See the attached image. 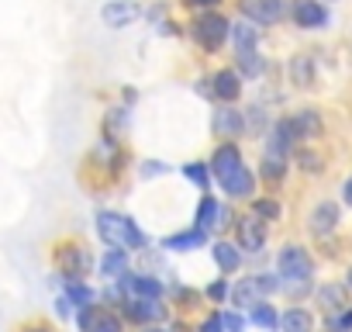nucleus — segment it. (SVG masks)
Returning <instances> with one entry per match:
<instances>
[{
	"label": "nucleus",
	"mask_w": 352,
	"mask_h": 332,
	"mask_svg": "<svg viewBox=\"0 0 352 332\" xmlns=\"http://www.w3.org/2000/svg\"><path fill=\"white\" fill-rule=\"evenodd\" d=\"M208 166H211V177L218 180V187L232 201H249L256 194V177H252V170L245 166V159H242V152H239L235 142H221L214 149V156H211Z\"/></svg>",
	"instance_id": "obj_1"
},
{
	"label": "nucleus",
	"mask_w": 352,
	"mask_h": 332,
	"mask_svg": "<svg viewBox=\"0 0 352 332\" xmlns=\"http://www.w3.org/2000/svg\"><path fill=\"white\" fill-rule=\"evenodd\" d=\"M97 236L107 242V249H145L148 246L138 222L128 218V215H118V211H100L97 215Z\"/></svg>",
	"instance_id": "obj_2"
},
{
	"label": "nucleus",
	"mask_w": 352,
	"mask_h": 332,
	"mask_svg": "<svg viewBox=\"0 0 352 332\" xmlns=\"http://www.w3.org/2000/svg\"><path fill=\"white\" fill-rule=\"evenodd\" d=\"M228 35H232V21H228L225 14H218V11H204V14H197L194 25H190V39H194L204 52H218V49L228 42Z\"/></svg>",
	"instance_id": "obj_3"
},
{
	"label": "nucleus",
	"mask_w": 352,
	"mask_h": 332,
	"mask_svg": "<svg viewBox=\"0 0 352 332\" xmlns=\"http://www.w3.org/2000/svg\"><path fill=\"white\" fill-rule=\"evenodd\" d=\"M52 263H56V270L66 277V280H83L87 273H90V267H94V256H90V249H87V242H59L56 246V253H52Z\"/></svg>",
	"instance_id": "obj_4"
},
{
	"label": "nucleus",
	"mask_w": 352,
	"mask_h": 332,
	"mask_svg": "<svg viewBox=\"0 0 352 332\" xmlns=\"http://www.w3.org/2000/svg\"><path fill=\"white\" fill-rule=\"evenodd\" d=\"M276 273H280L283 284H290V280H311L314 260H311V253H307L304 246L290 242V246H283V249L276 253Z\"/></svg>",
	"instance_id": "obj_5"
},
{
	"label": "nucleus",
	"mask_w": 352,
	"mask_h": 332,
	"mask_svg": "<svg viewBox=\"0 0 352 332\" xmlns=\"http://www.w3.org/2000/svg\"><path fill=\"white\" fill-rule=\"evenodd\" d=\"M114 291L121 298H145V301H162V294H166L162 280H155L152 273H131V270L114 280Z\"/></svg>",
	"instance_id": "obj_6"
},
{
	"label": "nucleus",
	"mask_w": 352,
	"mask_h": 332,
	"mask_svg": "<svg viewBox=\"0 0 352 332\" xmlns=\"http://www.w3.org/2000/svg\"><path fill=\"white\" fill-rule=\"evenodd\" d=\"M80 332H121V311H111L107 304H87L76 311Z\"/></svg>",
	"instance_id": "obj_7"
},
{
	"label": "nucleus",
	"mask_w": 352,
	"mask_h": 332,
	"mask_svg": "<svg viewBox=\"0 0 352 332\" xmlns=\"http://www.w3.org/2000/svg\"><path fill=\"white\" fill-rule=\"evenodd\" d=\"M118 308H121V318H128L135 325H152L169 315V308L162 301H145V298H121Z\"/></svg>",
	"instance_id": "obj_8"
},
{
	"label": "nucleus",
	"mask_w": 352,
	"mask_h": 332,
	"mask_svg": "<svg viewBox=\"0 0 352 332\" xmlns=\"http://www.w3.org/2000/svg\"><path fill=\"white\" fill-rule=\"evenodd\" d=\"M239 8L252 25H276L287 18V0H239Z\"/></svg>",
	"instance_id": "obj_9"
},
{
	"label": "nucleus",
	"mask_w": 352,
	"mask_h": 332,
	"mask_svg": "<svg viewBox=\"0 0 352 332\" xmlns=\"http://www.w3.org/2000/svg\"><path fill=\"white\" fill-rule=\"evenodd\" d=\"M228 222H232V208H228V205H221L214 194H204V198H201V205H197L194 225H197V229H204V232H211V229H225Z\"/></svg>",
	"instance_id": "obj_10"
},
{
	"label": "nucleus",
	"mask_w": 352,
	"mask_h": 332,
	"mask_svg": "<svg viewBox=\"0 0 352 332\" xmlns=\"http://www.w3.org/2000/svg\"><path fill=\"white\" fill-rule=\"evenodd\" d=\"M235 232H239V249L263 253V246H266V222L263 218L242 215V218H235Z\"/></svg>",
	"instance_id": "obj_11"
},
{
	"label": "nucleus",
	"mask_w": 352,
	"mask_h": 332,
	"mask_svg": "<svg viewBox=\"0 0 352 332\" xmlns=\"http://www.w3.org/2000/svg\"><path fill=\"white\" fill-rule=\"evenodd\" d=\"M208 83H211V97L221 101V104H235L242 97V76H239V70H218Z\"/></svg>",
	"instance_id": "obj_12"
},
{
	"label": "nucleus",
	"mask_w": 352,
	"mask_h": 332,
	"mask_svg": "<svg viewBox=\"0 0 352 332\" xmlns=\"http://www.w3.org/2000/svg\"><path fill=\"white\" fill-rule=\"evenodd\" d=\"M290 18L297 21V28H324L328 25V8L321 0H294Z\"/></svg>",
	"instance_id": "obj_13"
},
{
	"label": "nucleus",
	"mask_w": 352,
	"mask_h": 332,
	"mask_svg": "<svg viewBox=\"0 0 352 332\" xmlns=\"http://www.w3.org/2000/svg\"><path fill=\"white\" fill-rule=\"evenodd\" d=\"M138 4H131V0H111V4H104L100 18L107 28H128L131 21H138Z\"/></svg>",
	"instance_id": "obj_14"
},
{
	"label": "nucleus",
	"mask_w": 352,
	"mask_h": 332,
	"mask_svg": "<svg viewBox=\"0 0 352 332\" xmlns=\"http://www.w3.org/2000/svg\"><path fill=\"white\" fill-rule=\"evenodd\" d=\"M307 229H311L318 239L331 236V232L338 229V205H335V201H321V205L311 211V218H307Z\"/></svg>",
	"instance_id": "obj_15"
},
{
	"label": "nucleus",
	"mask_w": 352,
	"mask_h": 332,
	"mask_svg": "<svg viewBox=\"0 0 352 332\" xmlns=\"http://www.w3.org/2000/svg\"><path fill=\"white\" fill-rule=\"evenodd\" d=\"M314 298H318V304H321L328 315H342V311L352 304L345 284H321V287L314 291Z\"/></svg>",
	"instance_id": "obj_16"
},
{
	"label": "nucleus",
	"mask_w": 352,
	"mask_h": 332,
	"mask_svg": "<svg viewBox=\"0 0 352 332\" xmlns=\"http://www.w3.org/2000/svg\"><path fill=\"white\" fill-rule=\"evenodd\" d=\"M201 246H208V232L197 229V225L162 239V249H173V253H194V249H201Z\"/></svg>",
	"instance_id": "obj_17"
},
{
	"label": "nucleus",
	"mask_w": 352,
	"mask_h": 332,
	"mask_svg": "<svg viewBox=\"0 0 352 332\" xmlns=\"http://www.w3.org/2000/svg\"><path fill=\"white\" fill-rule=\"evenodd\" d=\"M214 132H218L221 138H239V135L245 132V118H242V111H235V107H221V111H214Z\"/></svg>",
	"instance_id": "obj_18"
},
{
	"label": "nucleus",
	"mask_w": 352,
	"mask_h": 332,
	"mask_svg": "<svg viewBox=\"0 0 352 332\" xmlns=\"http://www.w3.org/2000/svg\"><path fill=\"white\" fill-rule=\"evenodd\" d=\"M290 121H294V132H297V138H300V142H307V138H318V135H321V128H324V125H321V114H318L314 107H304V111H297Z\"/></svg>",
	"instance_id": "obj_19"
},
{
	"label": "nucleus",
	"mask_w": 352,
	"mask_h": 332,
	"mask_svg": "<svg viewBox=\"0 0 352 332\" xmlns=\"http://www.w3.org/2000/svg\"><path fill=\"white\" fill-rule=\"evenodd\" d=\"M211 256H214V263H218L221 273L242 270V249L232 246V242H214V246H211Z\"/></svg>",
	"instance_id": "obj_20"
},
{
	"label": "nucleus",
	"mask_w": 352,
	"mask_h": 332,
	"mask_svg": "<svg viewBox=\"0 0 352 332\" xmlns=\"http://www.w3.org/2000/svg\"><path fill=\"white\" fill-rule=\"evenodd\" d=\"M97 267H100V277L118 280L121 273H128V249H104Z\"/></svg>",
	"instance_id": "obj_21"
},
{
	"label": "nucleus",
	"mask_w": 352,
	"mask_h": 332,
	"mask_svg": "<svg viewBox=\"0 0 352 332\" xmlns=\"http://www.w3.org/2000/svg\"><path fill=\"white\" fill-rule=\"evenodd\" d=\"M228 39L235 42V52H256V45H259V32L252 28V21L232 25V35Z\"/></svg>",
	"instance_id": "obj_22"
},
{
	"label": "nucleus",
	"mask_w": 352,
	"mask_h": 332,
	"mask_svg": "<svg viewBox=\"0 0 352 332\" xmlns=\"http://www.w3.org/2000/svg\"><path fill=\"white\" fill-rule=\"evenodd\" d=\"M280 329L283 332H311L314 329V315L307 308H290L280 315Z\"/></svg>",
	"instance_id": "obj_23"
},
{
	"label": "nucleus",
	"mask_w": 352,
	"mask_h": 332,
	"mask_svg": "<svg viewBox=\"0 0 352 332\" xmlns=\"http://www.w3.org/2000/svg\"><path fill=\"white\" fill-rule=\"evenodd\" d=\"M232 301H235L239 308H252V304H259V301H263V291H259L256 277L239 280V284H235V291H232Z\"/></svg>",
	"instance_id": "obj_24"
},
{
	"label": "nucleus",
	"mask_w": 352,
	"mask_h": 332,
	"mask_svg": "<svg viewBox=\"0 0 352 332\" xmlns=\"http://www.w3.org/2000/svg\"><path fill=\"white\" fill-rule=\"evenodd\" d=\"M249 322L259 325V329H266V332H276V329H280V311H276L273 304L259 301V304L249 308Z\"/></svg>",
	"instance_id": "obj_25"
},
{
	"label": "nucleus",
	"mask_w": 352,
	"mask_h": 332,
	"mask_svg": "<svg viewBox=\"0 0 352 332\" xmlns=\"http://www.w3.org/2000/svg\"><path fill=\"white\" fill-rule=\"evenodd\" d=\"M290 80H294L297 87H314V63H311V56H294V63H290Z\"/></svg>",
	"instance_id": "obj_26"
},
{
	"label": "nucleus",
	"mask_w": 352,
	"mask_h": 332,
	"mask_svg": "<svg viewBox=\"0 0 352 332\" xmlns=\"http://www.w3.org/2000/svg\"><path fill=\"white\" fill-rule=\"evenodd\" d=\"M184 177H187L190 184H197L201 194L211 191V166H208V163H187V166H184Z\"/></svg>",
	"instance_id": "obj_27"
},
{
	"label": "nucleus",
	"mask_w": 352,
	"mask_h": 332,
	"mask_svg": "<svg viewBox=\"0 0 352 332\" xmlns=\"http://www.w3.org/2000/svg\"><path fill=\"white\" fill-rule=\"evenodd\" d=\"M263 70H266V63L259 52H239V76L256 80V76H263Z\"/></svg>",
	"instance_id": "obj_28"
},
{
	"label": "nucleus",
	"mask_w": 352,
	"mask_h": 332,
	"mask_svg": "<svg viewBox=\"0 0 352 332\" xmlns=\"http://www.w3.org/2000/svg\"><path fill=\"white\" fill-rule=\"evenodd\" d=\"M66 298H69V304H76V308L94 304V291L87 287V280H66Z\"/></svg>",
	"instance_id": "obj_29"
},
{
	"label": "nucleus",
	"mask_w": 352,
	"mask_h": 332,
	"mask_svg": "<svg viewBox=\"0 0 352 332\" xmlns=\"http://www.w3.org/2000/svg\"><path fill=\"white\" fill-rule=\"evenodd\" d=\"M252 215L263 218V222H280L283 208H280V201H273V198H256V201H252Z\"/></svg>",
	"instance_id": "obj_30"
},
{
	"label": "nucleus",
	"mask_w": 352,
	"mask_h": 332,
	"mask_svg": "<svg viewBox=\"0 0 352 332\" xmlns=\"http://www.w3.org/2000/svg\"><path fill=\"white\" fill-rule=\"evenodd\" d=\"M259 174H263V180H266V184H280V180L287 177V159H273V156H266Z\"/></svg>",
	"instance_id": "obj_31"
},
{
	"label": "nucleus",
	"mask_w": 352,
	"mask_h": 332,
	"mask_svg": "<svg viewBox=\"0 0 352 332\" xmlns=\"http://www.w3.org/2000/svg\"><path fill=\"white\" fill-rule=\"evenodd\" d=\"M297 163H300V170H307V174H321L324 170V156H318L314 149H297Z\"/></svg>",
	"instance_id": "obj_32"
},
{
	"label": "nucleus",
	"mask_w": 352,
	"mask_h": 332,
	"mask_svg": "<svg viewBox=\"0 0 352 332\" xmlns=\"http://www.w3.org/2000/svg\"><path fill=\"white\" fill-rule=\"evenodd\" d=\"M204 294H208V298H211L214 304H221V301H225V298L232 294V287H228V280H225V277H218L214 284H208V291H204Z\"/></svg>",
	"instance_id": "obj_33"
},
{
	"label": "nucleus",
	"mask_w": 352,
	"mask_h": 332,
	"mask_svg": "<svg viewBox=\"0 0 352 332\" xmlns=\"http://www.w3.org/2000/svg\"><path fill=\"white\" fill-rule=\"evenodd\" d=\"M221 325L225 332H245V318L239 311H221Z\"/></svg>",
	"instance_id": "obj_34"
},
{
	"label": "nucleus",
	"mask_w": 352,
	"mask_h": 332,
	"mask_svg": "<svg viewBox=\"0 0 352 332\" xmlns=\"http://www.w3.org/2000/svg\"><path fill=\"white\" fill-rule=\"evenodd\" d=\"M197 332H225V325H221V311L208 315V318L201 322V329H197Z\"/></svg>",
	"instance_id": "obj_35"
},
{
	"label": "nucleus",
	"mask_w": 352,
	"mask_h": 332,
	"mask_svg": "<svg viewBox=\"0 0 352 332\" xmlns=\"http://www.w3.org/2000/svg\"><path fill=\"white\" fill-rule=\"evenodd\" d=\"M197 298H201V294H197V291H187V287H184V291H176V301H180L184 308H194Z\"/></svg>",
	"instance_id": "obj_36"
},
{
	"label": "nucleus",
	"mask_w": 352,
	"mask_h": 332,
	"mask_svg": "<svg viewBox=\"0 0 352 332\" xmlns=\"http://www.w3.org/2000/svg\"><path fill=\"white\" fill-rule=\"evenodd\" d=\"M159 174H166V166L155 163V159H148V163L142 166V177H159Z\"/></svg>",
	"instance_id": "obj_37"
},
{
	"label": "nucleus",
	"mask_w": 352,
	"mask_h": 332,
	"mask_svg": "<svg viewBox=\"0 0 352 332\" xmlns=\"http://www.w3.org/2000/svg\"><path fill=\"white\" fill-rule=\"evenodd\" d=\"M342 201L352 208V180H345V184H342Z\"/></svg>",
	"instance_id": "obj_38"
},
{
	"label": "nucleus",
	"mask_w": 352,
	"mask_h": 332,
	"mask_svg": "<svg viewBox=\"0 0 352 332\" xmlns=\"http://www.w3.org/2000/svg\"><path fill=\"white\" fill-rule=\"evenodd\" d=\"M21 332H52V329H49L45 322H35V325H25Z\"/></svg>",
	"instance_id": "obj_39"
},
{
	"label": "nucleus",
	"mask_w": 352,
	"mask_h": 332,
	"mask_svg": "<svg viewBox=\"0 0 352 332\" xmlns=\"http://www.w3.org/2000/svg\"><path fill=\"white\" fill-rule=\"evenodd\" d=\"M187 4H190V8H214L218 0H187Z\"/></svg>",
	"instance_id": "obj_40"
},
{
	"label": "nucleus",
	"mask_w": 352,
	"mask_h": 332,
	"mask_svg": "<svg viewBox=\"0 0 352 332\" xmlns=\"http://www.w3.org/2000/svg\"><path fill=\"white\" fill-rule=\"evenodd\" d=\"M345 287H349V291H352V270H349V280H345Z\"/></svg>",
	"instance_id": "obj_41"
},
{
	"label": "nucleus",
	"mask_w": 352,
	"mask_h": 332,
	"mask_svg": "<svg viewBox=\"0 0 352 332\" xmlns=\"http://www.w3.org/2000/svg\"><path fill=\"white\" fill-rule=\"evenodd\" d=\"M148 332H169V329H148Z\"/></svg>",
	"instance_id": "obj_42"
}]
</instances>
